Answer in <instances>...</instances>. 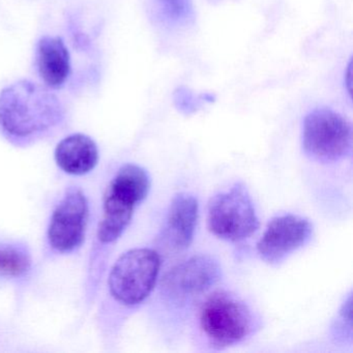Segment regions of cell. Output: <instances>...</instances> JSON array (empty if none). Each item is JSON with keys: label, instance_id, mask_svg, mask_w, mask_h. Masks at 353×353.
Returning <instances> with one entry per match:
<instances>
[{"label": "cell", "instance_id": "obj_4", "mask_svg": "<svg viewBox=\"0 0 353 353\" xmlns=\"http://www.w3.org/2000/svg\"><path fill=\"white\" fill-rule=\"evenodd\" d=\"M90 220V202L80 185H69L61 194L49 216L45 232L46 258L68 257L85 243Z\"/></svg>", "mask_w": 353, "mask_h": 353}, {"label": "cell", "instance_id": "obj_3", "mask_svg": "<svg viewBox=\"0 0 353 353\" xmlns=\"http://www.w3.org/2000/svg\"><path fill=\"white\" fill-rule=\"evenodd\" d=\"M160 268V255L154 250L136 248L125 252L111 268L106 299L99 312L113 305L132 309L143 303L156 285Z\"/></svg>", "mask_w": 353, "mask_h": 353}, {"label": "cell", "instance_id": "obj_11", "mask_svg": "<svg viewBox=\"0 0 353 353\" xmlns=\"http://www.w3.org/2000/svg\"><path fill=\"white\" fill-rule=\"evenodd\" d=\"M199 204L191 194H177L171 202L161 241L167 250L183 251L193 241L197 226Z\"/></svg>", "mask_w": 353, "mask_h": 353}, {"label": "cell", "instance_id": "obj_7", "mask_svg": "<svg viewBox=\"0 0 353 353\" xmlns=\"http://www.w3.org/2000/svg\"><path fill=\"white\" fill-rule=\"evenodd\" d=\"M208 228L216 236L228 241H241L251 236L259 220L245 185L236 183L218 194L208 204Z\"/></svg>", "mask_w": 353, "mask_h": 353}, {"label": "cell", "instance_id": "obj_8", "mask_svg": "<svg viewBox=\"0 0 353 353\" xmlns=\"http://www.w3.org/2000/svg\"><path fill=\"white\" fill-rule=\"evenodd\" d=\"M221 278L220 264L208 255H198L174 266L165 274L162 291L173 301L201 294Z\"/></svg>", "mask_w": 353, "mask_h": 353}, {"label": "cell", "instance_id": "obj_13", "mask_svg": "<svg viewBox=\"0 0 353 353\" xmlns=\"http://www.w3.org/2000/svg\"><path fill=\"white\" fill-rule=\"evenodd\" d=\"M57 167L71 176H84L97 168L100 160L98 144L82 133L72 134L59 142L54 150Z\"/></svg>", "mask_w": 353, "mask_h": 353}, {"label": "cell", "instance_id": "obj_2", "mask_svg": "<svg viewBox=\"0 0 353 353\" xmlns=\"http://www.w3.org/2000/svg\"><path fill=\"white\" fill-rule=\"evenodd\" d=\"M65 119L63 103L45 85L21 80L0 92V135L15 148L51 137Z\"/></svg>", "mask_w": 353, "mask_h": 353}, {"label": "cell", "instance_id": "obj_1", "mask_svg": "<svg viewBox=\"0 0 353 353\" xmlns=\"http://www.w3.org/2000/svg\"><path fill=\"white\" fill-rule=\"evenodd\" d=\"M150 189L148 171L132 163L119 167L109 181L86 264L83 285V311L86 314L98 297L111 250L129 228L135 210L148 197Z\"/></svg>", "mask_w": 353, "mask_h": 353}, {"label": "cell", "instance_id": "obj_14", "mask_svg": "<svg viewBox=\"0 0 353 353\" xmlns=\"http://www.w3.org/2000/svg\"><path fill=\"white\" fill-rule=\"evenodd\" d=\"M162 19L173 26H187L194 19L192 0H154Z\"/></svg>", "mask_w": 353, "mask_h": 353}, {"label": "cell", "instance_id": "obj_15", "mask_svg": "<svg viewBox=\"0 0 353 353\" xmlns=\"http://www.w3.org/2000/svg\"><path fill=\"white\" fill-rule=\"evenodd\" d=\"M351 71H352V63H349L348 69H347L346 76H345V83L347 85V90H348V94H351Z\"/></svg>", "mask_w": 353, "mask_h": 353}, {"label": "cell", "instance_id": "obj_10", "mask_svg": "<svg viewBox=\"0 0 353 353\" xmlns=\"http://www.w3.org/2000/svg\"><path fill=\"white\" fill-rule=\"evenodd\" d=\"M34 274V254L28 241L0 232V287H12L21 295Z\"/></svg>", "mask_w": 353, "mask_h": 353}, {"label": "cell", "instance_id": "obj_9", "mask_svg": "<svg viewBox=\"0 0 353 353\" xmlns=\"http://www.w3.org/2000/svg\"><path fill=\"white\" fill-rule=\"evenodd\" d=\"M312 233L313 226L303 216L295 214L276 216L270 221L258 241V254L268 263H280L287 256L305 245Z\"/></svg>", "mask_w": 353, "mask_h": 353}, {"label": "cell", "instance_id": "obj_5", "mask_svg": "<svg viewBox=\"0 0 353 353\" xmlns=\"http://www.w3.org/2000/svg\"><path fill=\"white\" fill-rule=\"evenodd\" d=\"M200 324L210 342L216 348H223L249 336L253 328V316L239 297L218 291L204 303Z\"/></svg>", "mask_w": 353, "mask_h": 353}, {"label": "cell", "instance_id": "obj_6", "mask_svg": "<svg viewBox=\"0 0 353 353\" xmlns=\"http://www.w3.org/2000/svg\"><path fill=\"white\" fill-rule=\"evenodd\" d=\"M303 146L314 160L336 162L351 152L352 127L332 109H314L303 119Z\"/></svg>", "mask_w": 353, "mask_h": 353}, {"label": "cell", "instance_id": "obj_12", "mask_svg": "<svg viewBox=\"0 0 353 353\" xmlns=\"http://www.w3.org/2000/svg\"><path fill=\"white\" fill-rule=\"evenodd\" d=\"M34 67L41 81L50 90H61L71 75V57L63 39L45 36L39 40Z\"/></svg>", "mask_w": 353, "mask_h": 353}]
</instances>
